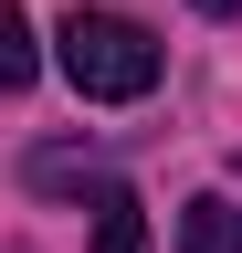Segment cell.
Masks as SVG:
<instances>
[{"label": "cell", "mask_w": 242, "mask_h": 253, "mask_svg": "<svg viewBox=\"0 0 242 253\" xmlns=\"http://www.w3.org/2000/svg\"><path fill=\"white\" fill-rule=\"evenodd\" d=\"M64 74L84 106H137L158 84V32L127 21V11H74L64 21Z\"/></svg>", "instance_id": "cell-1"}, {"label": "cell", "mask_w": 242, "mask_h": 253, "mask_svg": "<svg viewBox=\"0 0 242 253\" xmlns=\"http://www.w3.org/2000/svg\"><path fill=\"white\" fill-rule=\"evenodd\" d=\"M179 253H242V201H190L179 211Z\"/></svg>", "instance_id": "cell-3"}, {"label": "cell", "mask_w": 242, "mask_h": 253, "mask_svg": "<svg viewBox=\"0 0 242 253\" xmlns=\"http://www.w3.org/2000/svg\"><path fill=\"white\" fill-rule=\"evenodd\" d=\"M190 11H210V21H232V11H242V0H190Z\"/></svg>", "instance_id": "cell-5"}, {"label": "cell", "mask_w": 242, "mask_h": 253, "mask_svg": "<svg viewBox=\"0 0 242 253\" xmlns=\"http://www.w3.org/2000/svg\"><path fill=\"white\" fill-rule=\"evenodd\" d=\"M32 74H42V42H32V11H11V0H0V84L21 95Z\"/></svg>", "instance_id": "cell-4"}, {"label": "cell", "mask_w": 242, "mask_h": 253, "mask_svg": "<svg viewBox=\"0 0 242 253\" xmlns=\"http://www.w3.org/2000/svg\"><path fill=\"white\" fill-rule=\"evenodd\" d=\"M95 253H158V243H147V201H137V190H95Z\"/></svg>", "instance_id": "cell-2"}]
</instances>
